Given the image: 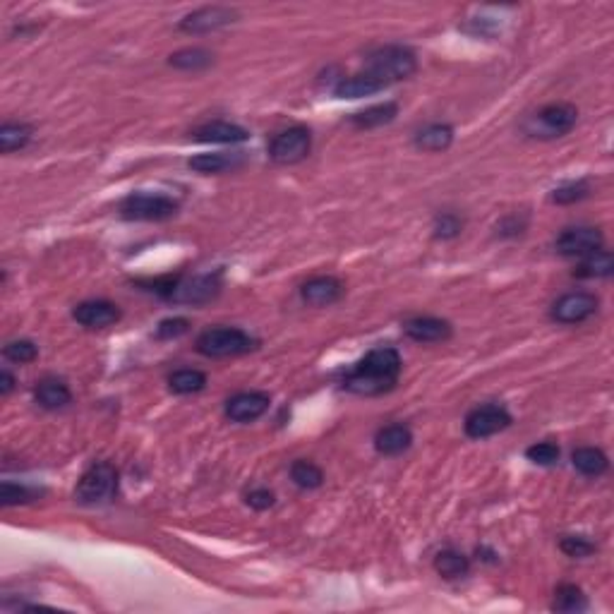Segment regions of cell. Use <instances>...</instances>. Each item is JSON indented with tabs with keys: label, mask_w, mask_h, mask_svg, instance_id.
<instances>
[{
	"label": "cell",
	"mask_w": 614,
	"mask_h": 614,
	"mask_svg": "<svg viewBox=\"0 0 614 614\" xmlns=\"http://www.w3.org/2000/svg\"><path fill=\"white\" fill-rule=\"evenodd\" d=\"M403 360L391 346H377L367 351L363 358L346 370L341 377V389L355 396H382L389 394L399 384Z\"/></svg>",
	"instance_id": "obj_1"
},
{
	"label": "cell",
	"mask_w": 614,
	"mask_h": 614,
	"mask_svg": "<svg viewBox=\"0 0 614 614\" xmlns=\"http://www.w3.org/2000/svg\"><path fill=\"white\" fill-rule=\"evenodd\" d=\"M417 70V56L403 44L377 46L365 56V73L374 75L384 84L408 80Z\"/></svg>",
	"instance_id": "obj_2"
},
{
	"label": "cell",
	"mask_w": 614,
	"mask_h": 614,
	"mask_svg": "<svg viewBox=\"0 0 614 614\" xmlns=\"http://www.w3.org/2000/svg\"><path fill=\"white\" fill-rule=\"evenodd\" d=\"M578 123V109L574 103L557 101L542 106L523 120L521 130L533 139H557L569 135Z\"/></svg>",
	"instance_id": "obj_3"
},
{
	"label": "cell",
	"mask_w": 614,
	"mask_h": 614,
	"mask_svg": "<svg viewBox=\"0 0 614 614\" xmlns=\"http://www.w3.org/2000/svg\"><path fill=\"white\" fill-rule=\"evenodd\" d=\"M118 495V469L109 460L92 463L75 487V502L82 506H101Z\"/></svg>",
	"instance_id": "obj_4"
},
{
	"label": "cell",
	"mask_w": 614,
	"mask_h": 614,
	"mask_svg": "<svg viewBox=\"0 0 614 614\" xmlns=\"http://www.w3.org/2000/svg\"><path fill=\"white\" fill-rule=\"evenodd\" d=\"M259 341L250 337L248 331L241 327H212L205 329L197 337V353L205 358H235V355H245V353L255 351Z\"/></svg>",
	"instance_id": "obj_5"
},
{
	"label": "cell",
	"mask_w": 614,
	"mask_h": 614,
	"mask_svg": "<svg viewBox=\"0 0 614 614\" xmlns=\"http://www.w3.org/2000/svg\"><path fill=\"white\" fill-rule=\"evenodd\" d=\"M180 205L169 195H154V192H132L120 202L118 214L125 221H166L176 216Z\"/></svg>",
	"instance_id": "obj_6"
},
{
	"label": "cell",
	"mask_w": 614,
	"mask_h": 614,
	"mask_svg": "<svg viewBox=\"0 0 614 614\" xmlns=\"http://www.w3.org/2000/svg\"><path fill=\"white\" fill-rule=\"evenodd\" d=\"M312 152V132L305 125L285 127L269 142V159L278 166H293L305 162Z\"/></svg>",
	"instance_id": "obj_7"
},
{
	"label": "cell",
	"mask_w": 614,
	"mask_h": 614,
	"mask_svg": "<svg viewBox=\"0 0 614 614\" xmlns=\"http://www.w3.org/2000/svg\"><path fill=\"white\" fill-rule=\"evenodd\" d=\"M598 295H592V293L588 291H569L564 293V295H559V298L552 303V307H549V317H552L557 324L574 327V324L588 322V320L598 312Z\"/></svg>",
	"instance_id": "obj_8"
},
{
	"label": "cell",
	"mask_w": 614,
	"mask_h": 614,
	"mask_svg": "<svg viewBox=\"0 0 614 614\" xmlns=\"http://www.w3.org/2000/svg\"><path fill=\"white\" fill-rule=\"evenodd\" d=\"M513 423L512 413L502 403H483L466 416L463 430L470 439H487L504 432Z\"/></svg>",
	"instance_id": "obj_9"
},
{
	"label": "cell",
	"mask_w": 614,
	"mask_h": 614,
	"mask_svg": "<svg viewBox=\"0 0 614 614\" xmlns=\"http://www.w3.org/2000/svg\"><path fill=\"white\" fill-rule=\"evenodd\" d=\"M221 293V271L214 274H199L192 278H180L178 285L171 293V303L178 305H206Z\"/></svg>",
	"instance_id": "obj_10"
},
{
	"label": "cell",
	"mask_w": 614,
	"mask_h": 614,
	"mask_svg": "<svg viewBox=\"0 0 614 614\" xmlns=\"http://www.w3.org/2000/svg\"><path fill=\"white\" fill-rule=\"evenodd\" d=\"M602 242H605V235H602V231L595 226H571V228H564L562 233H559V238H557L555 242V250L557 255L562 257H588L592 255L595 250L602 248Z\"/></svg>",
	"instance_id": "obj_11"
},
{
	"label": "cell",
	"mask_w": 614,
	"mask_h": 614,
	"mask_svg": "<svg viewBox=\"0 0 614 614\" xmlns=\"http://www.w3.org/2000/svg\"><path fill=\"white\" fill-rule=\"evenodd\" d=\"M238 20V10L226 8V5H206L199 8L190 15H185L178 24V30L185 34H209V31L224 30L228 24H233Z\"/></svg>",
	"instance_id": "obj_12"
},
{
	"label": "cell",
	"mask_w": 614,
	"mask_h": 614,
	"mask_svg": "<svg viewBox=\"0 0 614 614\" xmlns=\"http://www.w3.org/2000/svg\"><path fill=\"white\" fill-rule=\"evenodd\" d=\"M271 396L267 391H238L226 401L224 413L231 423H255L269 410Z\"/></svg>",
	"instance_id": "obj_13"
},
{
	"label": "cell",
	"mask_w": 614,
	"mask_h": 614,
	"mask_svg": "<svg viewBox=\"0 0 614 614\" xmlns=\"http://www.w3.org/2000/svg\"><path fill=\"white\" fill-rule=\"evenodd\" d=\"M73 320L84 329H109L120 322V307L110 300H84L75 305Z\"/></svg>",
	"instance_id": "obj_14"
},
{
	"label": "cell",
	"mask_w": 614,
	"mask_h": 614,
	"mask_svg": "<svg viewBox=\"0 0 614 614\" xmlns=\"http://www.w3.org/2000/svg\"><path fill=\"white\" fill-rule=\"evenodd\" d=\"M344 281L337 276H329V274H324V276H312L310 281H305V284L300 285V298L312 307L337 305L338 300L344 298Z\"/></svg>",
	"instance_id": "obj_15"
},
{
	"label": "cell",
	"mask_w": 614,
	"mask_h": 614,
	"mask_svg": "<svg viewBox=\"0 0 614 614\" xmlns=\"http://www.w3.org/2000/svg\"><path fill=\"white\" fill-rule=\"evenodd\" d=\"M403 334L416 341V344H442L449 341L453 334V327L442 317H413L403 324Z\"/></svg>",
	"instance_id": "obj_16"
},
{
	"label": "cell",
	"mask_w": 614,
	"mask_h": 614,
	"mask_svg": "<svg viewBox=\"0 0 614 614\" xmlns=\"http://www.w3.org/2000/svg\"><path fill=\"white\" fill-rule=\"evenodd\" d=\"M192 137L197 142H212V145H241L250 139V132L228 120H209V123L195 127Z\"/></svg>",
	"instance_id": "obj_17"
},
{
	"label": "cell",
	"mask_w": 614,
	"mask_h": 614,
	"mask_svg": "<svg viewBox=\"0 0 614 614\" xmlns=\"http://www.w3.org/2000/svg\"><path fill=\"white\" fill-rule=\"evenodd\" d=\"M410 444H413V432H410L408 425L403 423L384 425L374 434V449L382 456H401V453L408 452Z\"/></svg>",
	"instance_id": "obj_18"
},
{
	"label": "cell",
	"mask_w": 614,
	"mask_h": 614,
	"mask_svg": "<svg viewBox=\"0 0 614 614\" xmlns=\"http://www.w3.org/2000/svg\"><path fill=\"white\" fill-rule=\"evenodd\" d=\"M245 156L241 152L238 154H197L188 162V169L195 171V173H202V176H219V173H226V171L241 169Z\"/></svg>",
	"instance_id": "obj_19"
},
{
	"label": "cell",
	"mask_w": 614,
	"mask_h": 614,
	"mask_svg": "<svg viewBox=\"0 0 614 614\" xmlns=\"http://www.w3.org/2000/svg\"><path fill=\"white\" fill-rule=\"evenodd\" d=\"M34 399L41 408L46 410H60L73 403V391L66 382L58 377H44L37 382L34 387Z\"/></svg>",
	"instance_id": "obj_20"
},
{
	"label": "cell",
	"mask_w": 614,
	"mask_h": 614,
	"mask_svg": "<svg viewBox=\"0 0 614 614\" xmlns=\"http://www.w3.org/2000/svg\"><path fill=\"white\" fill-rule=\"evenodd\" d=\"M453 137H456V132H453V127L449 123H430L416 132L413 145H416L420 152L439 154L446 152V149L453 145Z\"/></svg>",
	"instance_id": "obj_21"
},
{
	"label": "cell",
	"mask_w": 614,
	"mask_h": 614,
	"mask_svg": "<svg viewBox=\"0 0 614 614\" xmlns=\"http://www.w3.org/2000/svg\"><path fill=\"white\" fill-rule=\"evenodd\" d=\"M382 89H387V84L382 80H377L374 75L358 73L351 75V77H344V80H338L337 87H334V96H337V99H363V96L377 94Z\"/></svg>",
	"instance_id": "obj_22"
},
{
	"label": "cell",
	"mask_w": 614,
	"mask_h": 614,
	"mask_svg": "<svg viewBox=\"0 0 614 614\" xmlns=\"http://www.w3.org/2000/svg\"><path fill=\"white\" fill-rule=\"evenodd\" d=\"M571 466L585 478L605 476L610 469V459L600 446H578L571 453Z\"/></svg>",
	"instance_id": "obj_23"
},
{
	"label": "cell",
	"mask_w": 614,
	"mask_h": 614,
	"mask_svg": "<svg viewBox=\"0 0 614 614\" xmlns=\"http://www.w3.org/2000/svg\"><path fill=\"white\" fill-rule=\"evenodd\" d=\"M399 116V103L394 101H384V103H374L370 109L358 110L348 118V123L358 130H373V127H382V125H389L394 118Z\"/></svg>",
	"instance_id": "obj_24"
},
{
	"label": "cell",
	"mask_w": 614,
	"mask_h": 614,
	"mask_svg": "<svg viewBox=\"0 0 614 614\" xmlns=\"http://www.w3.org/2000/svg\"><path fill=\"white\" fill-rule=\"evenodd\" d=\"M434 571L446 581H456L470 574V559L463 552L453 548H446L434 557Z\"/></svg>",
	"instance_id": "obj_25"
},
{
	"label": "cell",
	"mask_w": 614,
	"mask_h": 614,
	"mask_svg": "<svg viewBox=\"0 0 614 614\" xmlns=\"http://www.w3.org/2000/svg\"><path fill=\"white\" fill-rule=\"evenodd\" d=\"M614 271V257L610 250L600 248L592 255L583 257L576 267L578 278H610Z\"/></svg>",
	"instance_id": "obj_26"
},
{
	"label": "cell",
	"mask_w": 614,
	"mask_h": 614,
	"mask_svg": "<svg viewBox=\"0 0 614 614\" xmlns=\"http://www.w3.org/2000/svg\"><path fill=\"white\" fill-rule=\"evenodd\" d=\"M214 63V53L206 51V48H183V51H176L169 58V66L176 67V70H183V73H199V70H206V67Z\"/></svg>",
	"instance_id": "obj_27"
},
{
	"label": "cell",
	"mask_w": 614,
	"mask_h": 614,
	"mask_svg": "<svg viewBox=\"0 0 614 614\" xmlns=\"http://www.w3.org/2000/svg\"><path fill=\"white\" fill-rule=\"evenodd\" d=\"M555 612L564 614H578L588 610V598L576 583H562L555 591V602H552Z\"/></svg>",
	"instance_id": "obj_28"
},
{
	"label": "cell",
	"mask_w": 614,
	"mask_h": 614,
	"mask_svg": "<svg viewBox=\"0 0 614 614\" xmlns=\"http://www.w3.org/2000/svg\"><path fill=\"white\" fill-rule=\"evenodd\" d=\"M205 387H206V374L202 373V370H195V367H183V370H176V373L169 377V389L178 396L199 394Z\"/></svg>",
	"instance_id": "obj_29"
},
{
	"label": "cell",
	"mask_w": 614,
	"mask_h": 614,
	"mask_svg": "<svg viewBox=\"0 0 614 614\" xmlns=\"http://www.w3.org/2000/svg\"><path fill=\"white\" fill-rule=\"evenodd\" d=\"M34 127L27 123H3L0 125V152H20L31 142Z\"/></svg>",
	"instance_id": "obj_30"
},
{
	"label": "cell",
	"mask_w": 614,
	"mask_h": 614,
	"mask_svg": "<svg viewBox=\"0 0 614 614\" xmlns=\"http://www.w3.org/2000/svg\"><path fill=\"white\" fill-rule=\"evenodd\" d=\"M291 480L298 485L300 490H317L324 485V470L317 466L315 460L298 459L291 463Z\"/></svg>",
	"instance_id": "obj_31"
},
{
	"label": "cell",
	"mask_w": 614,
	"mask_h": 614,
	"mask_svg": "<svg viewBox=\"0 0 614 614\" xmlns=\"http://www.w3.org/2000/svg\"><path fill=\"white\" fill-rule=\"evenodd\" d=\"M41 492L34 490V487H27L22 483H13V480H3L0 483V504L5 506H20V504H30L34 499H39Z\"/></svg>",
	"instance_id": "obj_32"
},
{
	"label": "cell",
	"mask_w": 614,
	"mask_h": 614,
	"mask_svg": "<svg viewBox=\"0 0 614 614\" xmlns=\"http://www.w3.org/2000/svg\"><path fill=\"white\" fill-rule=\"evenodd\" d=\"M3 358L8 363H15V365H27V363H34L39 358V348L30 338H15V341H8L3 346Z\"/></svg>",
	"instance_id": "obj_33"
},
{
	"label": "cell",
	"mask_w": 614,
	"mask_h": 614,
	"mask_svg": "<svg viewBox=\"0 0 614 614\" xmlns=\"http://www.w3.org/2000/svg\"><path fill=\"white\" fill-rule=\"evenodd\" d=\"M591 195V183L588 180H569L552 190V202L557 205H576L581 199Z\"/></svg>",
	"instance_id": "obj_34"
},
{
	"label": "cell",
	"mask_w": 614,
	"mask_h": 614,
	"mask_svg": "<svg viewBox=\"0 0 614 614\" xmlns=\"http://www.w3.org/2000/svg\"><path fill=\"white\" fill-rule=\"evenodd\" d=\"M432 231H434V238H437V241H453V238H459L460 231H463V219H460L456 212H442L434 216Z\"/></svg>",
	"instance_id": "obj_35"
},
{
	"label": "cell",
	"mask_w": 614,
	"mask_h": 614,
	"mask_svg": "<svg viewBox=\"0 0 614 614\" xmlns=\"http://www.w3.org/2000/svg\"><path fill=\"white\" fill-rule=\"evenodd\" d=\"M559 549H562L566 557H574V559H585L598 552V545L588 538V535H564L559 540Z\"/></svg>",
	"instance_id": "obj_36"
},
{
	"label": "cell",
	"mask_w": 614,
	"mask_h": 614,
	"mask_svg": "<svg viewBox=\"0 0 614 614\" xmlns=\"http://www.w3.org/2000/svg\"><path fill=\"white\" fill-rule=\"evenodd\" d=\"M559 446L555 442H538V444L528 446L526 449V459L535 466H555L559 460Z\"/></svg>",
	"instance_id": "obj_37"
},
{
	"label": "cell",
	"mask_w": 614,
	"mask_h": 614,
	"mask_svg": "<svg viewBox=\"0 0 614 614\" xmlns=\"http://www.w3.org/2000/svg\"><path fill=\"white\" fill-rule=\"evenodd\" d=\"M188 329H190V322H188L185 317H171V320L159 322V327H156V338H159V341H171V338H178L183 337V334H188Z\"/></svg>",
	"instance_id": "obj_38"
},
{
	"label": "cell",
	"mask_w": 614,
	"mask_h": 614,
	"mask_svg": "<svg viewBox=\"0 0 614 614\" xmlns=\"http://www.w3.org/2000/svg\"><path fill=\"white\" fill-rule=\"evenodd\" d=\"M245 502L248 506H252L255 512H267L271 506L276 504V495L269 490V487H255L245 495Z\"/></svg>",
	"instance_id": "obj_39"
},
{
	"label": "cell",
	"mask_w": 614,
	"mask_h": 614,
	"mask_svg": "<svg viewBox=\"0 0 614 614\" xmlns=\"http://www.w3.org/2000/svg\"><path fill=\"white\" fill-rule=\"evenodd\" d=\"M526 226H528L526 216H519V214H509V216H504V219H502V224L497 226V233L502 235V238H516V235H521L523 231H526Z\"/></svg>",
	"instance_id": "obj_40"
},
{
	"label": "cell",
	"mask_w": 614,
	"mask_h": 614,
	"mask_svg": "<svg viewBox=\"0 0 614 614\" xmlns=\"http://www.w3.org/2000/svg\"><path fill=\"white\" fill-rule=\"evenodd\" d=\"M15 374L10 373L8 367L5 370H0V396L5 399V396L13 394V389H15Z\"/></svg>",
	"instance_id": "obj_41"
}]
</instances>
